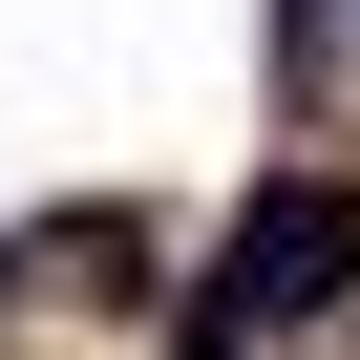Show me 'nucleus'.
<instances>
[{
    "mask_svg": "<svg viewBox=\"0 0 360 360\" xmlns=\"http://www.w3.org/2000/svg\"><path fill=\"white\" fill-rule=\"evenodd\" d=\"M0 297H22V233H0Z\"/></svg>",
    "mask_w": 360,
    "mask_h": 360,
    "instance_id": "obj_2",
    "label": "nucleus"
},
{
    "mask_svg": "<svg viewBox=\"0 0 360 360\" xmlns=\"http://www.w3.org/2000/svg\"><path fill=\"white\" fill-rule=\"evenodd\" d=\"M339 297H360V191H339V169H276V191L212 233V276L169 297V360H255V339H297Z\"/></svg>",
    "mask_w": 360,
    "mask_h": 360,
    "instance_id": "obj_1",
    "label": "nucleus"
}]
</instances>
